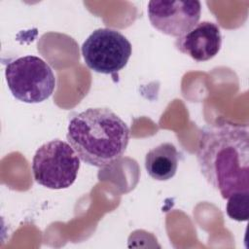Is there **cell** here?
Listing matches in <instances>:
<instances>
[{
	"mask_svg": "<svg viewBox=\"0 0 249 249\" xmlns=\"http://www.w3.org/2000/svg\"><path fill=\"white\" fill-rule=\"evenodd\" d=\"M148 18L160 32L180 37L194 28L200 18L199 1H156L148 3Z\"/></svg>",
	"mask_w": 249,
	"mask_h": 249,
	"instance_id": "obj_6",
	"label": "cell"
},
{
	"mask_svg": "<svg viewBox=\"0 0 249 249\" xmlns=\"http://www.w3.org/2000/svg\"><path fill=\"white\" fill-rule=\"evenodd\" d=\"M81 51L89 69L100 74H116L127 64L132 46L121 32L98 28L84 41Z\"/></svg>",
	"mask_w": 249,
	"mask_h": 249,
	"instance_id": "obj_5",
	"label": "cell"
},
{
	"mask_svg": "<svg viewBox=\"0 0 249 249\" xmlns=\"http://www.w3.org/2000/svg\"><path fill=\"white\" fill-rule=\"evenodd\" d=\"M196 160L201 174L224 199L249 192V131L247 126L219 124L199 134Z\"/></svg>",
	"mask_w": 249,
	"mask_h": 249,
	"instance_id": "obj_1",
	"label": "cell"
},
{
	"mask_svg": "<svg viewBox=\"0 0 249 249\" xmlns=\"http://www.w3.org/2000/svg\"><path fill=\"white\" fill-rule=\"evenodd\" d=\"M176 49L194 60L201 62L213 58L221 50L222 35L219 26L211 21L198 22L175 41Z\"/></svg>",
	"mask_w": 249,
	"mask_h": 249,
	"instance_id": "obj_7",
	"label": "cell"
},
{
	"mask_svg": "<svg viewBox=\"0 0 249 249\" xmlns=\"http://www.w3.org/2000/svg\"><path fill=\"white\" fill-rule=\"evenodd\" d=\"M178 159L179 153L172 143H161L146 154V171L157 181H167L176 174Z\"/></svg>",
	"mask_w": 249,
	"mask_h": 249,
	"instance_id": "obj_8",
	"label": "cell"
},
{
	"mask_svg": "<svg viewBox=\"0 0 249 249\" xmlns=\"http://www.w3.org/2000/svg\"><path fill=\"white\" fill-rule=\"evenodd\" d=\"M5 78L15 98L24 103H40L48 99L55 88L51 66L36 55H25L6 65Z\"/></svg>",
	"mask_w": 249,
	"mask_h": 249,
	"instance_id": "obj_3",
	"label": "cell"
},
{
	"mask_svg": "<svg viewBox=\"0 0 249 249\" xmlns=\"http://www.w3.org/2000/svg\"><path fill=\"white\" fill-rule=\"evenodd\" d=\"M227 199V215L234 221H247L249 217V192L235 193L229 196Z\"/></svg>",
	"mask_w": 249,
	"mask_h": 249,
	"instance_id": "obj_9",
	"label": "cell"
},
{
	"mask_svg": "<svg viewBox=\"0 0 249 249\" xmlns=\"http://www.w3.org/2000/svg\"><path fill=\"white\" fill-rule=\"evenodd\" d=\"M130 131L127 124L108 108H89L74 116L68 124V143L84 162L105 167L126 150Z\"/></svg>",
	"mask_w": 249,
	"mask_h": 249,
	"instance_id": "obj_2",
	"label": "cell"
},
{
	"mask_svg": "<svg viewBox=\"0 0 249 249\" xmlns=\"http://www.w3.org/2000/svg\"><path fill=\"white\" fill-rule=\"evenodd\" d=\"M80 169V158L72 146L54 139L40 146L32 159L35 181L48 189H67L75 182Z\"/></svg>",
	"mask_w": 249,
	"mask_h": 249,
	"instance_id": "obj_4",
	"label": "cell"
}]
</instances>
